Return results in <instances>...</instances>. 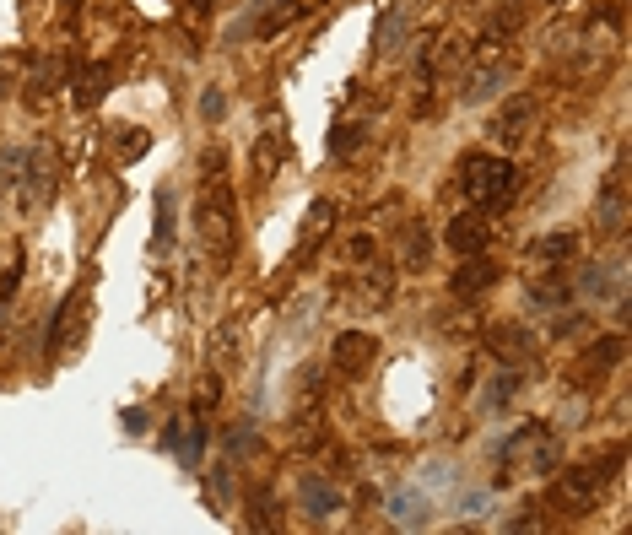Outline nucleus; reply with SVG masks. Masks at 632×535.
<instances>
[{
    "instance_id": "1",
    "label": "nucleus",
    "mask_w": 632,
    "mask_h": 535,
    "mask_svg": "<svg viewBox=\"0 0 632 535\" xmlns=\"http://www.w3.org/2000/svg\"><path fill=\"white\" fill-rule=\"evenodd\" d=\"M195 227H200V238H206V249H217L227 260L238 217H233V190H227V173H222V152H211V173H206V184H200V206H195Z\"/></svg>"
},
{
    "instance_id": "2",
    "label": "nucleus",
    "mask_w": 632,
    "mask_h": 535,
    "mask_svg": "<svg viewBox=\"0 0 632 535\" xmlns=\"http://www.w3.org/2000/svg\"><path fill=\"white\" fill-rule=\"evenodd\" d=\"M460 190H465V200H476L481 211L503 206V200L514 195V163H508V157H492V152H470L460 163Z\"/></svg>"
},
{
    "instance_id": "3",
    "label": "nucleus",
    "mask_w": 632,
    "mask_h": 535,
    "mask_svg": "<svg viewBox=\"0 0 632 535\" xmlns=\"http://www.w3.org/2000/svg\"><path fill=\"white\" fill-rule=\"evenodd\" d=\"M508 76H514V60H508L497 44H481L476 55H470V71H465V82H460V98L465 103L492 98V92L508 87Z\"/></svg>"
},
{
    "instance_id": "4",
    "label": "nucleus",
    "mask_w": 632,
    "mask_h": 535,
    "mask_svg": "<svg viewBox=\"0 0 632 535\" xmlns=\"http://www.w3.org/2000/svg\"><path fill=\"white\" fill-rule=\"evenodd\" d=\"M443 238H449V249H454V254H487V238H492L487 211H465V217H454Z\"/></svg>"
},
{
    "instance_id": "5",
    "label": "nucleus",
    "mask_w": 632,
    "mask_h": 535,
    "mask_svg": "<svg viewBox=\"0 0 632 535\" xmlns=\"http://www.w3.org/2000/svg\"><path fill=\"white\" fill-rule=\"evenodd\" d=\"M373 357H379V341L362 336V330H346V336H335V346H330V363L341 373H362Z\"/></svg>"
},
{
    "instance_id": "6",
    "label": "nucleus",
    "mask_w": 632,
    "mask_h": 535,
    "mask_svg": "<svg viewBox=\"0 0 632 535\" xmlns=\"http://www.w3.org/2000/svg\"><path fill=\"white\" fill-rule=\"evenodd\" d=\"M530 125H535V98H514L503 114L492 119V141L497 146H519L524 136H530Z\"/></svg>"
},
{
    "instance_id": "7",
    "label": "nucleus",
    "mask_w": 632,
    "mask_h": 535,
    "mask_svg": "<svg viewBox=\"0 0 632 535\" xmlns=\"http://www.w3.org/2000/svg\"><path fill=\"white\" fill-rule=\"evenodd\" d=\"M605 476H611V471H600V465H573V471L562 476V503H568V508H589L605 492Z\"/></svg>"
},
{
    "instance_id": "8",
    "label": "nucleus",
    "mask_w": 632,
    "mask_h": 535,
    "mask_svg": "<svg viewBox=\"0 0 632 535\" xmlns=\"http://www.w3.org/2000/svg\"><path fill=\"white\" fill-rule=\"evenodd\" d=\"M406 28H411V11H406V0H395V6L379 17V28H373V49H379V55H395Z\"/></svg>"
},
{
    "instance_id": "9",
    "label": "nucleus",
    "mask_w": 632,
    "mask_h": 535,
    "mask_svg": "<svg viewBox=\"0 0 632 535\" xmlns=\"http://www.w3.org/2000/svg\"><path fill=\"white\" fill-rule=\"evenodd\" d=\"M470 265H460V276H454V298H476V292H487L497 282V265L481 260V254H465Z\"/></svg>"
},
{
    "instance_id": "10",
    "label": "nucleus",
    "mask_w": 632,
    "mask_h": 535,
    "mask_svg": "<svg viewBox=\"0 0 632 535\" xmlns=\"http://www.w3.org/2000/svg\"><path fill=\"white\" fill-rule=\"evenodd\" d=\"M303 508H308L314 519H325V514H335V508H341V492H335L325 476H303Z\"/></svg>"
},
{
    "instance_id": "11",
    "label": "nucleus",
    "mask_w": 632,
    "mask_h": 535,
    "mask_svg": "<svg viewBox=\"0 0 632 535\" xmlns=\"http://www.w3.org/2000/svg\"><path fill=\"white\" fill-rule=\"evenodd\" d=\"M427 498H416V492H395L389 498V514H395V525H406V530H416V525H427Z\"/></svg>"
},
{
    "instance_id": "12",
    "label": "nucleus",
    "mask_w": 632,
    "mask_h": 535,
    "mask_svg": "<svg viewBox=\"0 0 632 535\" xmlns=\"http://www.w3.org/2000/svg\"><path fill=\"white\" fill-rule=\"evenodd\" d=\"M622 173H611V179H605V190H600V222L605 227H622Z\"/></svg>"
},
{
    "instance_id": "13",
    "label": "nucleus",
    "mask_w": 632,
    "mask_h": 535,
    "mask_svg": "<svg viewBox=\"0 0 632 535\" xmlns=\"http://www.w3.org/2000/svg\"><path fill=\"white\" fill-rule=\"evenodd\" d=\"M281 152H287V141H281V130L271 125V130H265V141H260V152H254V168H260V179H271V173H276Z\"/></svg>"
},
{
    "instance_id": "14",
    "label": "nucleus",
    "mask_w": 632,
    "mask_h": 535,
    "mask_svg": "<svg viewBox=\"0 0 632 535\" xmlns=\"http://www.w3.org/2000/svg\"><path fill=\"white\" fill-rule=\"evenodd\" d=\"M573 249H578V238H573V233H551V238H541V244H535L530 254H535V260H546V265H562Z\"/></svg>"
},
{
    "instance_id": "15",
    "label": "nucleus",
    "mask_w": 632,
    "mask_h": 535,
    "mask_svg": "<svg viewBox=\"0 0 632 535\" xmlns=\"http://www.w3.org/2000/svg\"><path fill=\"white\" fill-rule=\"evenodd\" d=\"M389 292H395V271L384 265L379 276H368V282H362V303H368V309H384V303H389Z\"/></svg>"
},
{
    "instance_id": "16",
    "label": "nucleus",
    "mask_w": 632,
    "mask_h": 535,
    "mask_svg": "<svg viewBox=\"0 0 632 535\" xmlns=\"http://www.w3.org/2000/svg\"><path fill=\"white\" fill-rule=\"evenodd\" d=\"M103 92H109V65H92L82 76V87H76V103H98Z\"/></svg>"
},
{
    "instance_id": "17",
    "label": "nucleus",
    "mask_w": 632,
    "mask_h": 535,
    "mask_svg": "<svg viewBox=\"0 0 632 535\" xmlns=\"http://www.w3.org/2000/svg\"><path fill=\"white\" fill-rule=\"evenodd\" d=\"M535 346H530V336H524V330H497V357H530Z\"/></svg>"
},
{
    "instance_id": "18",
    "label": "nucleus",
    "mask_w": 632,
    "mask_h": 535,
    "mask_svg": "<svg viewBox=\"0 0 632 535\" xmlns=\"http://www.w3.org/2000/svg\"><path fill=\"white\" fill-rule=\"evenodd\" d=\"M492 384H497V390L487 395V411H503V406H508V400H514V395H519V373H497V379H492Z\"/></svg>"
},
{
    "instance_id": "19",
    "label": "nucleus",
    "mask_w": 632,
    "mask_h": 535,
    "mask_svg": "<svg viewBox=\"0 0 632 535\" xmlns=\"http://www.w3.org/2000/svg\"><path fill=\"white\" fill-rule=\"evenodd\" d=\"M357 141H362V125H346V130H335L330 136V152H352Z\"/></svg>"
},
{
    "instance_id": "20",
    "label": "nucleus",
    "mask_w": 632,
    "mask_h": 535,
    "mask_svg": "<svg viewBox=\"0 0 632 535\" xmlns=\"http://www.w3.org/2000/svg\"><path fill=\"white\" fill-rule=\"evenodd\" d=\"M200 114H206V119H222V92H217V87L200 98Z\"/></svg>"
},
{
    "instance_id": "21",
    "label": "nucleus",
    "mask_w": 632,
    "mask_h": 535,
    "mask_svg": "<svg viewBox=\"0 0 632 535\" xmlns=\"http://www.w3.org/2000/svg\"><path fill=\"white\" fill-rule=\"evenodd\" d=\"M141 152H146V136H141V130H130L125 146H119V157H141Z\"/></svg>"
},
{
    "instance_id": "22",
    "label": "nucleus",
    "mask_w": 632,
    "mask_h": 535,
    "mask_svg": "<svg viewBox=\"0 0 632 535\" xmlns=\"http://www.w3.org/2000/svg\"><path fill=\"white\" fill-rule=\"evenodd\" d=\"M211 6H217V0H190V11H195V17H200V11H211Z\"/></svg>"
}]
</instances>
